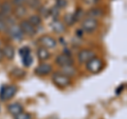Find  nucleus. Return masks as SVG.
<instances>
[{
  "label": "nucleus",
  "mask_w": 127,
  "mask_h": 119,
  "mask_svg": "<svg viewBox=\"0 0 127 119\" xmlns=\"http://www.w3.org/2000/svg\"><path fill=\"white\" fill-rule=\"evenodd\" d=\"M7 110H9V113L11 115H13V116H17L18 114H20L22 111H23V108L21 104L17 103V102H15V103H12L9 105V108H7Z\"/></svg>",
  "instance_id": "12"
},
{
  "label": "nucleus",
  "mask_w": 127,
  "mask_h": 119,
  "mask_svg": "<svg viewBox=\"0 0 127 119\" xmlns=\"http://www.w3.org/2000/svg\"><path fill=\"white\" fill-rule=\"evenodd\" d=\"M84 1H85V3H87V4H96L100 0H84Z\"/></svg>",
  "instance_id": "32"
},
{
  "label": "nucleus",
  "mask_w": 127,
  "mask_h": 119,
  "mask_svg": "<svg viewBox=\"0 0 127 119\" xmlns=\"http://www.w3.org/2000/svg\"><path fill=\"white\" fill-rule=\"evenodd\" d=\"M27 3L29 4L30 7H32V9H38V7L40 6L39 0H27Z\"/></svg>",
  "instance_id": "23"
},
{
  "label": "nucleus",
  "mask_w": 127,
  "mask_h": 119,
  "mask_svg": "<svg viewBox=\"0 0 127 119\" xmlns=\"http://www.w3.org/2000/svg\"><path fill=\"white\" fill-rule=\"evenodd\" d=\"M32 62H33V59H32L31 55L22 58V63H23V65H25V66H30L32 64Z\"/></svg>",
  "instance_id": "25"
},
{
  "label": "nucleus",
  "mask_w": 127,
  "mask_h": 119,
  "mask_svg": "<svg viewBox=\"0 0 127 119\" xmlns=\"http://www.w3.org/2000/svg\"><path fill=\"white\" fill-rule=\"evenodd\" d=\"M59 14H61V9H58L56 5H53V6L49 10V15L53 18V20H57Z\"/></svg>",
  "instance_id": "20"
},
{
  "label": "nucleus",
  "mask_w": 127,
  "mask_h": 119,
  "mask_svg": "<svg viewBox=\"0 0 127 119\" xmlns=\"http://www.w3.org/2000/svg\"><path fill=\"white\" fill-rule=\"evenodd\" d=\"M51 29H52L55 33L57 34H62L63 32H65L66 27H65V24L59 21V20H53V22L51 23Z\"/></svg>",
  "instance_id": "14"
},
{
  "label": "nucleus",
  "mask_w": 127,
  "mask_h": 119,
  "mask_svg": "<svg viewBox=\"0 0 127 119\" xmlns=\"http://www.w3.org/2000/svg\"><path fill=\"white\" fill-rule=\"evenodd\" d=\"M27 12H28V10L25 5L16 6V9L14 10V15H15V17H17V18H22L27 15Z\"/></svg>",
  "instance_id": "17"
},
{
  "label": "nucleus",
  "mask_w": 127,
  "mask_h": 119,
  "mask_svg": "<svg viewBox=\"0 0 127 119\" xmlns=\"http://www.w3.org/2000/svg\"><path fill=\"white\" fill-rule=\"evenodd\" d=\"M2 51V54H3V57H5L6 59H13L14 56H15V51H14V47L11 46V45H5L3 49L1 50Z\"/></svg>",
  "instance_id": "15"
},
{
  "label": "nucleus",
  "mask_w": 127,
  "mask_h": 119,
  "mask_svg": "<svg viewBox=\"0 0 127 119\" xmlns=\"http://www.w3.org/2000/svg\"><path fill=\"white\" fill-rule=\"evenodd\" d=\"M7 29V26H6V24H5V22L2 20V19H0V32L1 31H4V30H6Z\"/></svg>",
  "instance_id": "31"
},
{
  "label": "nucleus",
  "mask_w": 127,
  "mask_h": 119,
  "mask_svg": "<svg viewBox=\"0 0 127 119\" xmlns=\"http://www.w3.org/2000/svg\"><path fill=\"white\" fill-rule=\"evenodd\" d=\"M97 27V21L96 19H92V18H88L84 19L82 22V30L87 32V33H92L96 30Z\"/></svg>",
  "instance_id": "4"
},
{
  "label": "nucleus",
  "mask_w": 127,
  "mask_h": 119,
  "mask_svg": "<svg viewBox=\"0 0 127 119\" xmlns=\"http://www.w3.org/2000/svg\"><path fill=\"white\" fill-rule=\"evenodd\" d=\"M12 3L16 6H21V5H25V3H27V0H13Z\"/></svg>",
  "instance_id": "30"
},
{
  "label": "nucleus",
  "mask_w": 127,
  "mask_h": 119,
  "mask_svg": "<svg viewBox=\"0 0 127 119\" xmlns=\"http://www.w3.org/2000/svg\"><path fill=\"white\" fill-rule=\"evenodd\" d=\"M93 57H95V54L93 51H90V50H82L81 52L77 54L78 61L81 63H87Z\"/></svg>",
  "instance_id": "7"
},
{
  "label": "nucleus",
  "mask_w": 127,
  "mask_h": 119,
  "mask_svg": "<svg viewBox=\"0 0 127 119\" xmlns=\"http://www.w3.org/2000/svg\"><path fill=\"white\" fill-rule=\"evenodd\" d=\"M12 74H13L15 77L20 78V77H22L23 75H25V72H23V71H21L20 69H17V67H16V69L13 71V72H12Z\"/></svg>",
  "instance_id": "27"
},
{
  "label": "nucleus",
  "mask_w": 127,
  "mask_h": 119,
  "mask_svg": "<svg viewBox=\"0 0 127 119\" xmlns=\"http://www.w3.org/2000/svg\"><path fill=\"white\" fill-rule=\"evenodd\" d=\"M31 118H32L31 115L29 113H25V112H21L17 116H15V119H31Z\"/></svg>",
  "instance_id": "26"
},
{
  "label": "nucleus",
  "mask_w": 127,
  "mask_h": 119,
  "mask_svg": "<svg viewBox=\"0 0 127 119\" xmlns=\"http://www.w3.org/2000/svg\"><path fill=\"white\" fill-rule=\"evenodd\" d=\"M6 31H7V33H9L10 36L14 39H22L23 38V33L20 30L19 25H16V24L11 25V26L7 27Z\"/></svg>",
  "instance_id": "8"
},
{
  "label": "nucleus",
  "mask_w": 127,
  "mask_h": 119,
  "mask_svg": "<svg viewBox=\"0 0 127 119\" xmlns=\"http://www.w3.org/2000/svg\"><path fill=\"white\" fill-rule=\"evenodd\" d=\"M16 93H17V88H16L15 85L2 86L1 91H0V99H1L2 101H7L13 98Z\"/></svg>",
  "instance_id": "3"
},
{
  "label": "nucleus",
  "mask_w": 127,
  "mask_h": 119,
  "mask_svg": "<svg viewBox=\"0 0 127 119\" xmlns=\"http://www.w3.org/2000/svg\"><path fill=\"white\" fill-rule=\"evenodd\" d=\"M19 27L22 31L23 35H27V36H34L36 34V29L31 24V23L28 20H22L20 23H19Z\"/></svg>",
  "instance_id": "5"
},
{
  "label": "nucleus",
  "mask_w": 127,
  "mask_h": 119,
  "mask_svg": "<svg viewBox=\"0 0 127 119\" xmlns=\"http://www.w3.org/2000/svg\"><path fill=\"white\" fill-rule=\"evenodd\" d=\"M38 42L41 44V46L46 47V49H54L56 46V40L53 37L48 36V35L41 36L38 39Z\"/></svg>",
  "instance_id": "6"
},
{
  "label": "nucleus",
  "mask_w": 127,
  "mask_h": 119,
  "mask_svg": "<svg viewBox=\"0 0 127 119\" xmlns=\"http://www.w3.org/2000/svg\"><path fill=\"white\" fill-rule=\"evenodd\" d=\"M28 21H29L34 27H36V26L41 24V17L39 15H32Z\"/></svg>",
  "instance_id": "19"
},
{
  "label": "nucleus",
  "mask_w": 127,
  "mask_h": 119,
  "mask_svg": "<svg viewBox=\"0 0 127 119\" xmlns=\"http://www.w3.org/2000/svg\"><path fill=\"white\" fill-rule=\"evenodd\" d=\"M38 10H39V13H40V17L42 16V17H49V9H47V7L45 6H39L38 7Z\"/></svg>",
  "instance_id": "24"
},
{
  "label": "nucleus",
  "mask_w": 127,
  "mask_h": 119,
  "mask_svg": "<svg viewBox=\"0 0 127 119\" xmlns=\"http://www.w3.org/2000/svg\"><path fill=\"white\" fill-rule=\"evenodd\" d=\"M52 81L54 82L55 85H57L58 88H66L70 84V77L66 76L65 74H63L62 72H56L53 74L52 76Z\"/></svg>",
  "instance_id": "1"
},
{
  "label": "nucleus",
  "mask_w": 127,
  "mask_h": 119,
  "mask_svg": "<svg viewBox=\"0 0 127 119\" xmlns=\"http://www.w3.org/2000/svg\"><path fill=\"white\" fill-rule=\"evenodd\" d=\"M51 71H52V66L48 63H41L39 64L36 69H35V74L40 75V76H45V75H48Z\"/></svg>",
  "instance_id": "11"
},
{
  "label": "nucleus",
  "mask_w": 127,
  "mask_h": 119,
  "mask_svg": "<svg viewBox=\"0 0 127 119\" xmlns=\"http://www.w3.org/2000/svg\"><path fill=\"white\" fill-rule=\"evenodd\" d=\"M13 13V5L10 2H3L0 5V14L2 15L3 18L9 17V16Z\"/></svg>",
  "instance_id": "10"
},
{
  "label": "nucleus",
  "mask_w": 127,
  "mask_h": 119,
  "mask_svg": "<svg viewBox=\"0 0 127 119\" xmlns=\"http://www.w3.org/2000/svg\"><path fill=\"white\" fill-rule=\"evenodd\" d=\"M76 34H77V37H82L83 31H82V30H77V31H76Z\"/></svg>",
  "instance_id": "33"
},
{
  "label": "nucleus",
  "mask_w": 127,
  "mask_h": 119,
  "mask_svg": "<svg viewBox=\"0 0 127 119\" xmlns=\"http://www.w3.org/2000/svg\"><path fill=\"white\" fill-rule=\"evenodd\" d=\"M74 16V19H75V21H77L79 20V18L83 16V10L82 9H76V11H75V13L73 14Z\"/></svg>",
  "instance_id": "28"
},
{
  "label": "nucleus",
  "mask_w": 127,
  "mask_h": 119,
  "mask_svg": "<svg viewBox=\"0 0 127 119\" xmlns=\"http://www.w3.org/2000/svg\"><path fill=\"white\" fill-rule=\"evenodd\" d=\"M56 5L58 9H64L67 6V0H56Z\"/></svg>",
  "instance_id": "29"
},
{
  "label": "nucleus",
  "mask_w": 127,
  "mask_h": 119,
  "mask_svg": "<svg viewBox=\"0 0 127 119\" xmlns=\"http://www.w3.org/2000/svg\"><path fill=\"white\" fill-rule=\"evenodd\" d=\"M87 16H88V18H92V19L100 18V17H102V16H103V11L101 9L93 7V9H91L90 11L87 12Z\"/></svg>",
  "instance_id": "16"
},
{
  "label": "nucleus",
  "mask_w": 127,
  "mask_h": 119,
  "mask_svg": "<svg viewBox=\"0 0 127 119\" xmlns=\"http://www.w3.org/2000/svg\"><path fill=\"white\" fill-rule=\"evenodd\" d=\"M86 67L87 70L89 71L90 73L92 74H97L100 73L102 69H103V61L102 59L97 58V57H93L92 59H90V60L86 63Z\"/></svg>",
  "instance_id": "2"
},
{
  "label": "nucleus",
  "mask_w": 127,
  "mask_h": 119,
  "mask_svg": "<svg viewBox=\"0 0 127 119\" xmlns=\"http://www.w3.org/2000/svg\"><path fill=\"white\" fill-rule=\"evenodd\" d=\"M64 21H65V23L67 25H73L75 22V19H74V16H73V14H70V13H68V14H66L65 16H64Z\"/></svg>",
  "instance_id": "21"
},
{
  "label": "nucleus",
  "mask_w": 127,
  "mask_h": 119,
  "mask_svg": "<svg viewBox=\"0 0 127 119\" xmlns=\"http://www.w3.org/2000/svg\"><path fill=\"white\" fill-rule=\"evenodd\" d=\"M36 54H37L38 59L41 61L47 60V59L50 58V52L48 51V49H46V47H43V46L38 47L37 51H36Z\"/></svg>",
  "instance_id": "13"
},
{
  "label": "nucleus",
  "mask_w": 127,
  "mask_h": 119,
  "mask_svg": "<svg viewBox=\"0 0 127 119\" xmlns=\"http://www.w3.org/2000/svg\"><path fill=\"white\" fill-rule=\"evenodd\" d=\"M63 74H65L66 76H73V75L76 74V70L73 65H67V66H63Z\"/></svg>",
  "instance_id": "18"
},
{
  "label": "nucleus",
  "mask_w": 127,
  "mask_h": 119,
  "mask_svg": "<svg viewBox=\"0 0 127 119\" xmlns=\"http://www.w3.org/2000/svg\"><path fill=\"white\" fill-rule=\"evenodd\" d=\"M2 18H3V17H2V15H1V14H0V19H2Z\"/></svg>",
  "instance_id": "35"
},
{
  "label": "nucleus",
  "mask_w": 127,
  "mask_h": 119,
  "mask_svg": "<svg viewBox=\"0 0 127 119\" xmlns=\"http://www.w3.org/2000/svg\"><path fill=\"white\" fill-rule=\"evenodd\" d=\"M19 55H20L22 58L26 57V56H29V55H31V50L28 46H23L19 50Z\"/></svg>",
  "instance_id": "22"
},
{
  "label": "nucleus",
  "mask_w": 127,
  "mask_h": 119,
  "mask_svg": "<svg viewBox=\"0 0 127 119\" xmlns=\"http://www.w3.org/2000/svg\"><path fill=\"white\" fill-rule=\"evenodd\" d=\"M56 63L59 66H67V65H72L73 64V59L71 58L69 55L66 54H61L56 57Z\"/></svg>",
  "instance_id": "9"
},
{
  "label": "nucleus",
  "mask_w": 127,
  "mask_h": 119,
  "mask_svg": "<svg viewBox=\"0 0 127 119\" xmlns=\"http://www.w3.org/2000/svg\"><path fill=\"white\" fill-rule=\"evenodd\" d=\"M2 58H3V54H2V51L0 50V61L2 60Z\"/></svg>",
  "instance_id": "34"
}]
</instances>
